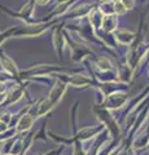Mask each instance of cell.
Listing matches in <instances>:
<instances>
[{
    "mask_svg": "<svg viewBox=\"0 0 149 155\" xmlns=\"http://www.w3.org/2000/svg\"><path fill=\"white\" fill-rule=\"evenodd\" d=\"M64 92H65V85L62 83H60V81H57V84L53 87V89H52L49 96H48V98L39 106V115H44L47 111H49L52 107H53V106L60 101L62 94H64Z\"/></svg>",
    "mask_w": 149,
    "mask_h": 155,
    "instance_id": "6da1fadb",
    "label": "cell"
},
{
    "mask_svg": "<svg viewBox=\"0 0 149 155\" xmlns=\"http://www.w3.org/2000/svg\"><path fill=\"white\" fill-rule=\"evenodd\" d=\"M31 125H32V118L29 114H26L20 119V122L17 124V128H18V130H26L30 128Z\"/></svg>",
    "mask_w": 149,
    "mask_h": 155,
    "instance_id": "7a4b0ae2",
    "label": "cell"
},
{
    "mask_svg": "<svg viewBox=\"0 0 149 155\" xmlns=\"http://www.w3.org/2000/svg\"><path fill=\"white\" fill-rule=\"evenodd\" d=\"M2 64H3L4 67H5V70L9 71L11 74H17V67H16V65L13 64V61L9 57L3 54L2 56Z\"/></svg>",
    "mask_w": 149,
    "mask_h": 155,
    "instance_id": "3957f363",
    "label": "cell"
},
{
    "mask_svg": "<svg viewBox=\"0 0 149 155\" xmlns=\"http://www.w3.org/2000/svg\"><path fill=\"white\" fill-rule=\"evenodd\" d=\"M97 65L100 69H104V70H108L109 67H110V62L107 60V58H100L99 62H97Z\"/></svg>",
    "mask_w": 149,
    "mask_h": 155,
    "instance_id": "277c9868",
    "label": "cell"
},
{
    "mask_svg": "<svg viewBox=\"0 0 149 155\" xmlns=\"http://www.w3.org/2000/svg\"><path fill=\"white\" fill-rule=\"evenodd\" d=\"M114 8H115V12H117L118 14H122V13L126 12V7H124V4L122 2H117V3H115Z\"/></svg>",
    "mask_w": 149,
    "mask_h": 155,
    "instance_id": "5b68a950",
    "label": "cell"
},
{
    "mask_svg": "<svg viewBox=\"0 0 149 155\" xmlns=\"http://www.w3.org/2000/svg\"><path fill=\"white\" fill-rule=\"evenodd\" d=\"M5 129H7V124L3 123V122H0V132H4Z\"/></svg>",
    "mask_w": 149,
    "mask_h": 155,
    "instance_id": "8992f818",
    "label": "cell"
},
{
    "mask_svg": "<svg viewBox=\"0 0 149 155\" xmlns=\"http://www.w3.org/2000/svg\"><path fill=\"white\" fill-rule=\"evenodd\" d=\"M49 0H36V3L38 4H40V5H44V4H47Z\"/></svg>",
    "mask_w": 149,
    "mask_h": 155,
    "instance_id": "52a82bcc",
    "label": "cell"
},
{
    "mask_svg": "<svg viewBox=\"0 0 149 155\" xmlns=\"http://www.w3.org/2000/svg\"><path fill=\"white\" fill-rule=\"evenodd\" d=\"M4 98H5V94H4V93H2V92H0V104H2L3 101H4Z\"/></svg>",
    "mask_w": 149,
    "mask_h": 155,
    "instance_id": "ba28073f",
    "label": "cell"
}]
</instances>
